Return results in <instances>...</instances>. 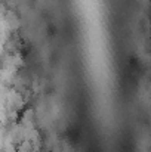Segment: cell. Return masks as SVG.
I'll list each match as a JSON object with an SVG mask.
<instances>
[{"instance_id":"cell-1","label":"cell","mask_w":151,"mask_h":152,"mask_svg":"<svg viewBox=\"0 0 151 152\" xmlns=\"http://www.w3.org/2000/svg\"><path fill=\"white\" fill-rule=\"evenodd\" d=\"M3 105H4L6 111L21 112L24 109V105H25V98L19 90L12 87V89H7V92L3 98Z\"/></svg>"},{"instance_id":"cell-2","label":"cell","mask_w":151,"mask_h":152,"mask_svg":"<svg viewBox=\"0 0 151 152\" xmlns=\"http://www.w3.org/2000/svg\"><path fill=\"white\" fill-rule=\"evenodd\" d=\"M18 123L21 126H24L27 130H31L34 127H37V115H36V111L33 108H27V109H22L19 112V118H18Z\"/></svg>"},{"instance_id":"cell-3","label":"cell","mask_w":151,"mask_h":152,"mask_svg":"<svg viewBox=\"0 0 151 152\" xmlns=\"http://www.w3.org/2000/svg\"><path fill=\"white\" fill-rule=\"evenodd\" d=\"M33 151H34L33 143L28 139H25V140H22V142H19L16 145V151L15 152H33Z\"/></svg>"},{"instance_id":"cell-4","label":"cell","mask_w":151,"mask_h":152,"mask_svg":"<svg viewBox=\"0 0 151 152\" xmlns=\"http://www.w3.org/2000/svg\"><path fill=\"white\" fill-rule=\"evenodd\" d=\"M6 124H7V111L3 102H0V126H6Z\"/></svg>"},{"instance_id":"cell-5","label":"cell","mask_w":151,"mask_h":152,"mask_svg":"<svg viewBox=\"0 0 151 152\" xmlns=\"http://www.w3.org/2000/svg\"><path fill=\"white\" fill-rule=\"evenodd\" d=\"M33 152H42V151H33Z\"/></svg>"}]
</instances>
